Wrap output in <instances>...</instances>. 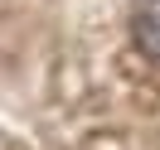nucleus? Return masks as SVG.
<instances>
[{
    "label": "nucleus",
    "instance_id": "nucleus-1",
    "mask_svg": "<svg viewBox=\"0 0 160 150\" xmlns=\"http://www.w3.org/2000/svg\"><path fill=\"white\" fill-rule=\"evenodd\" d=\"M131 29H136V49L146 53L150 63H160V0H146V5H141Z\"/></svg>",
    "mask_w": 160,
    "mask_h": 150
}]
</instances>
